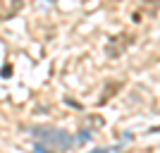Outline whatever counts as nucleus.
Listing matches in <instances>:
<instances>
[{"instance_id": "1", "label": "nucleus", "mask_w": 160, "mask_h": 153, "mask_svg": "<svg viewBox=\"0 0 160 153\" xmlns=\"http://www.w3.org/2000/svg\"><path fill=\"white\" fill-rule=\"evenodd\" d=\"M33 153H65L77 144V136L55 129V127H36L33 129Z\"/></svg>"}]
</instances>
